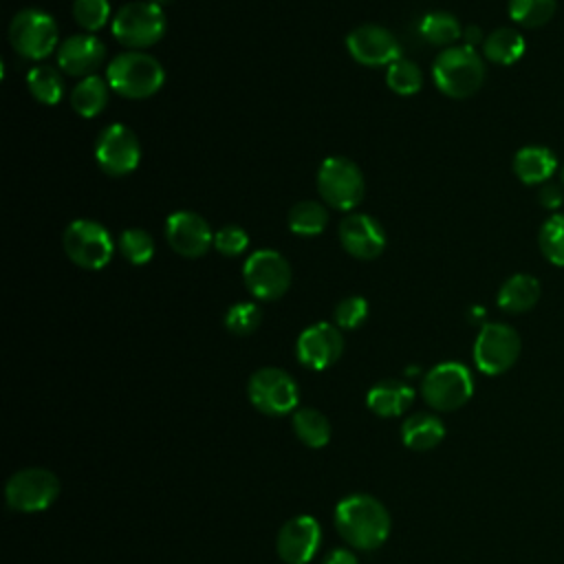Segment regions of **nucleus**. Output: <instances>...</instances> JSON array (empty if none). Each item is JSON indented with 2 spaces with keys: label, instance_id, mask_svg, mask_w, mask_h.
<instances>
[{
  "label": "nucleus",
  "instance_id": "nucleus-1",
  "mask_svg": "<svg viewBox=\"0 0 564 564\" xmlns=\"http://www.w3.org/2000/svg\"><path fill=\"white\" fill-rule=\"evenodd\" d=\"M335 529L348 546L372 551L388 540L392 520L379 498L370 494H348L335 505Z\"/></svg>",
  "mask_w": 564,
  "mask_h": 564
},
{
  "label": "nucleus",
  "instance_id": "nucleus-2",
  "mask_svg": "<svg viewBox=\"0 0 564 564\" xmlns=\"http://www.w3.org/2000/svg\"><path fill=\"white\" fill-rule=\"evenodd\" d=\"M432 77L443 95L452 99H467L478 93L485 82V62L476 48L465 44L447 46L436 55Z\"/></svg>",
  "mask_w": 564,
  "mask_h": 564
},
{
  "label": "nucleus",
  "instance_id": "nucleus-3",
  "mask_svg": "<svg viewBox=\"0 0 564 564\" xmlns=\"http://www.w3.org/2000/svg\"><path fill=\"white\" fill-rule=\"evenodd\" d=\"M106 82L126 99H148L163 86L165 70L150 53L126 51L108 64Z\"/></svg>",
  "mask_w": 564,
  "mask_h": 564
},
{
  "label": "nucleus",
  "instance_id": "nucleus-4",
  "mask_svg": "<svg viewBox=\"0 0 564 564\" xmlns=\"http://www.w3.org/2000/svg\"><path fill=\"white\" fill-rule=\"evenodd\" d=\"M110 29L117 42L130 51H143L165 35L167 20L159 4L150 0H134L115 13Z\"/></svg>",
  "mask_w": 564,
  "mask_h": 564
},
{
  "label": "nucleus",
  "instance_id": "nucleus-5",
  "mask_svg": "<svg viewBox=\"0 0 564 564\" xmlns=\"http://www.w3.org/2000/svg\"><path fill=\"white\" fill-rule=\"evenodd\" d=\"M317 192L328 207L350 212L364 200L366 181L355 161L346 156H328L317 170Z\"/></svg>",
  "mask_w": 564,
  "mask_h": 564
},
{
  "label": "nucleus",
  "instance_id": "nucleus-6",
  "mask_svg": "<svg viewBox=\"0 0 564 564\" xmlns=\"http://www.w3.org/2000/svg\"><path fill=\"white\" fill-rule=\"evenodd\" d=\"M421 394L432 410L454 412L471 399L474 377L467 366L458 361H443L423 375Z\"/></svg>",
  "mask_w": 564,
  "mask_h": 564
},
{
  "label": "nucleus",
  "instance_id": "nucleus-7",
  "mask_svg": "<svg viewBox=\"0 0 564 564\" xmlns=\"http://www.w3.org/2000/svg\"><path fill=\"white\" fill-rule=\"evenodd\" d=\"M247 397L251 405L267 416L293 414L300 405V386L282 368H258L247 381Z\"/></svg>",
  "mask_w": 564,
  "mask_h": 564
},
{
  "label": "nucleus",
  "instance_id": "nucleus-8",
  "mask_svg": "<svg viewBox=\"0 0 564 564\" xmlns=\"http://www.w3.org/2000/svg\"><path fill=\"white\" fill-rule=\"evenodd\" d=\"M59 478L46 467H24L9 476L4 485L7 505L20 513L48 509L59 496Z\"/></svg>",
  "mask_w": 564,
  "mask_h": 564
},
{
  "label": "nucleus",
  "instance_id": "nucleus-9",
  "mask_svg": "<svg viewBox=\"0 0 564 564\" xmlns=\"http://www.w3.org/2000/svg\"><path fill=\"white\" fill-rule=\"evenodd\" d=\"M64 251L70 262H75L82 269H104L115 253V242L110 238V231L88 218H77L73 220L62 236Z\"/></svg>",
  "mask_w": 564,
  "mask_h": 564
},
{
  "label": "nucleus",
  "instance_id": "nucleus-10",
  "mask_svg": "<svg viewBox=\"0 0 564 564\" xmlns=\"http://www.w3.org/2000/svg\"><path fill=\"white\" fill-rule=\"evenodd\" d=\"M522 341L513 326L502 322L482 324L474 341V364L482 375L507 372L520 357Z\"/></svg>",
  "mask_w": 564,
  "mask_h": 564
},
{
  "label": "nucleus",
  "instance_id": "nucleus-11",
  "mask_svg": "<svg viewBox=\"0 0 564 564\" xmlns=\"http://www.w3.org/2000/svg\"><path fill=\"white\" fill-rule=\"evenodd\" d=\"M9 42L18 55L35 62L44 59L59 46L57 24L40 9H22L11 18Z\"/></svg>",
  "mask_w": 564,
  "mask_h": 564
},
{
  "label": "nucleus",
  "instance_id": "nucleus-12",
  "mask_svg": "<svg viewBox=\"0 0 564 564\" xmlns=\"http://www.w3.org/2000/svg\"><path fill=\"white\" fill-rule=\"evenodd\" d=\"M242 280L256 300L273 302L291 286V264L275 249H258L245 260Z\"/></svg>",
  "mask_w": 564,
  "mask_h": 564
},
{
  "label": "nucleus",
  "instance_id": "nucleus-13",
  "mask_svg": "<svg viewBox=\"0 0 564 564\" xmlns=\"http://www.w3.org/2000/svg\"><path fill=\"white\" fill-rule=\"evenodd\" d=\"M95 161L108 176H128L141 161L139 137L123 123L106 126L95 141Z\"/></svg>",
  "mask_w": 564,
  "mask_h": 564
},
{
  "label": "nucleus",
  "instance_id": "nucleus-14",
  "mask_svg": "<svg viewBox=\"0 0 564 564\" xmlns=\"http://www.w3.org/2000/svg\"><path fill=\"white\" fill-rule=\"evenodd\" d=\"M348 55L361 66H390L401 57V44L388 29L379 24H361L346 35Z\"/></svg>",
  "mask_w": 564,
  "mask_h": 564
},
{
  "label": "nucleus",
  "instance_id": "nucleus-15",
  "mask_svg": "<svg viewBox=\"0 0 564 564\" xmlns=\"http://www.w3.org/2000/svg\"><path fill=\"white\" fill-rule=\"evenodd\" d=\"M344 352L341 328L328 322L306 326L295 341V357L308 370H326Z\"/></svg>",
  "mask_w": 564,
  "mask_h": 564
},
{
  "label": "nucleus",
  "instance_id": "nucleus-16",
  "mask_svg": "<svg viewBox=\"0 0 564 564\" xmlns=\"http://www.w3.org/2000/svg\"><path fill=\"white\" fill-rule=\"evenodd\" d=\"M322 544V527L308 516L300 513L286 520L275 538L278 557L284 564H308Z\"/></svg>",
  "mask_w": 564,
  "mask_h": 564
},
{
  "label": "nucleus",
  "instance_id": "nucleus-17",
  "mask_svg": "<svg viewBox=\"0 0 564 564\" xmlns=\"http://www.w3.org/2000/svg\"><path fill=\"white\" fill-rule=\"evenodd\" d=\"M165 240L183 258H200L214 245V234L207 220L189 209H181L165 220Z\"/></svg>",
  "mask_w": 564,
  "mask_h": 564
},
{
  "label": "nucleus",
  "instance_id": "nucleus-18",
  "mask_svg": "<svg viewBox=\"0 0 564 564\" xmlns=\"http://www.w3.org/2000/svg\"><path fill=\"white\" fill-rule=\"evenodd\" d=\"M339 242L346 253L357 260H375L386 247L381 223L368 214H348L339 223Z\"/></svg>",
  "mask_w": 564,
  "mask_h": 564
},
{
  "label": "nucleus",
  "instance_id": "nucleus-19",
  "mask_svg": "<svg viewBox=\"0 0 564 564\" xmlns=\"http://www.w3.org/2000/svg\"><path fill=\"white\" fill-rule=\"evenodd\" d=\"M106 59V46L95 33H77L66 37L57 46V66L73 77H90L101 68Z\"/></svg>",
  "mask_w": 564,
  "mask_h": 564
},
{
  "label": "nucleus",
  "instance_id": "nucleus-20",
  "mask_svg": "<svg viewBox=\"0 0 564 564\" xmlns=\"http://www.w3.org/2000/svg\"><path fill=\"white\" fill-rule=\"evenodd\" d=\"M414 401V388L399 379H383L366 394V405L381 419L401 416Z\"/></svg>",
  "mask_w": 564,
  "mask_h": 564
},
{
  "label": "nucleus",
  "instance_id": "nucleus-21",
  "mask_svg": "<svg viewBox=\"0 0 564 564\" xmlns=\"http://www.w3.org/2000/svg\"><path fill=\"white\" fill-rule=\"evenodd\" d=\"M401 443L414 452L434 449L445 438V425L441 416L432 412H414L403 419L401 427Z\"/></svg>",
  "mask_w": 564,
  "mask_h": 564
},
{
  "label": "nucleus",
  "instance_id": "nucleus-22",
  "mask_svg": "<svg viewBox=\"0 0 564 564\" xmlns=\"http://www.w3.org/2000/svg\"><path fill=\"white\" fill-rule=\"evenodd\" d=\"M557 167V159L544 145H524L513 156V174L527 185L549 183Z\"/></svg>",
  "mask_w": 564,
  "mask_h": 564
},
{
  "label": "nucleus",
  "instance_id": "nucleus-23",
  "mask_svg": "<svg viewBox=\"0 0 564 564\" xmlns=\"http://www.w3.org/2000/svg\"><path fill=\"white\" fill-rule=\"evenodd\" d=\"M540 300V282L529 273H513L507 278L498 291V306L505 313L531 311Z\"/></svg>",
  "mask_w": 564,
  "mask_h": 564
},
{
  "label": "nucleus",
  "instance_id": "nucleus-24",
  "mask_svg": "<svg viewBox=\"0 0 564 564\" xmlns=\"http://www.w3.org/2000/svg\"><path fill=\"white\" fill-rule=\"evenodd\" d=\"M110 84L97 75L84 77L79 79L73 90H70V108L84 117V119H93L97 117L106 106H108V97H110Z\"/></svg>",
  "mask_w": 564,
  "mask_h": 564
},
{
  "label": "nucleus",
  "instance_id": "nucleus-25",
  "mask_svg": "<svg viewBox=\"0 0 564 564\" xmlns=\"http://www.w3.org/2000/svg\"><path fill=\"white\" fill-rule=\"evenodd\" d=\"M482 53L494 64L511 66L524 55V37L513 26H498L485 37Z\"/></svg>",
  "mask_w": 564,
  "mask_h": 564
},
{
  "label": "nucleus",
  "instance_id": "nucleus-26",
  "mask_svg": "<svg viewBox=\"0 0 564 564\" xmlns=\"http://www.w3.org/2000/svg\"><path fill=\"white\" fill-rule=\"evenodd\" d=\"M291 425H293V432L300 438V443H304L306 447H313V449L328 445V441L333 436L330 421L326 419L324 412H319L315 408H297L293 412Z\"/></svg>",
  "mask_w": 564,
  "mask_h": 564
},
{
  "label": "nucleus",
  "instance_id": "nucleus-27",
  "mask_svg": "<svg viewBox=\"0 0 564 564\" xmlns=\"http://www.w3.org/2000/svg\"><path fill=\"white\" fill-rule=\"evenodd\" d=\"M26 88L35 101L55 106L64 97L62 73L51 64H37L26 73Z\"/></svg>",
  "mask_w": 564,
  "mask_h": 564
},
{
  "label": "nucleus",
  "instance_id": "nucleus-28",
  "mask_svg": "<svg viewBox=\"0 0 564 564\" xmlns=\"http://www.w3.org/2000/svg\"><path fill=\"white\" fill-rule=\"evenodd\" d=\"M419 33L427 44L447 48L463 35V26L456 15H452L447 11H432L421 18Z\"/></svg>",
  "mask_w": 564,
  "mask_h": 564
},
{
  "label": "nucleus",
  "instance_id": "nucleus-29",
  "mask_svg": "<svg viewBox=\"0 0 564 564\" xmlns=\"http://www.w3.org/2000/svg\"><path fill=\"white\" fill-rule=\"evenodd\" d=\"M286 223L297 236H319L328 225V209L317 200H300L289 209Z\"/></svg>",
  "mask_w": 564,
  "mask_h": 564
},
{
  "label": "nucleus",
  "instance_id": "nucleus-30",
  "mask_svg": "<svg viewBox=\"0 0 564 564\" xmlns=\"http://www.w3.org/2000/svg\"><path fill=\"white\" fill-rule=\"evenodd\" d=\"M386 84L392 93L401 97L416 95L423 88V70L412 59L399 57L386 68Z\"/></svg>",
  "mask_w": 564,
  "mask_h": 564
},
{
  "label": "nucleus",
  "instance_id": "nucleus-31",
  "mask_svg": "<svg viewBox=\"0 0 564 564\" xmlns=\"http://www.w3.org/2000/svg\"><path fill=\"white\" fill-rule=\"evenodd\" d=\"M117 247L130 264H148L154 258V238L141 227H128L121 231Z\"/></svg>",
  "mask_w": 564,
  "mask_h": 564
},
{
  "label": "nucleus",
  "instance_id": "nucleus-32",
  "mask_svg": "<svg viewBox=\"0 0 564 564\" xmlns=\"http://www.w3.org/2000/svg\"><path fill=\"white\" fill-rule=\"evenodd\" d=\"M555 0H509V15L520 26H544L555 15Z\"/></svg>",
  "mask_w": 564,
  "mask_h": 564
},
{
  "label": "nucleus",
  "instance_id": "nucleus-33",
  "mask_svg": "<svg viewBox=\"0 0 564 564\" xmlns=\"http://www.w3.org/2000/svg\"><path fill=\"white\" fill-rule=\"evenodd\" d=\"M538 242L549 262L564 267V214H555L542 225Z\"/></svg>",
  "mask_w": 564,
  "mask_h": 564
},
{
  "label": "nucleus",
  "instance_id": "nucleus-34",
  "mask_svg": "<svg viewBox=\"0 0 564 564\" xmlns=\"http://www.w3.org/2000/svg\"><path fill=\"white\" fill-rule=\"evenodd\" d=\"M262 322V311L256 302H236L225 313V328L238 337L251 335Z\"/></svg>",
  "mask_w": 564,
  "mask_h": 564
},
{
  "label": "nucleus",
  "instance_id": "nucleus-35",
  "mask_svg": "<svg viewBox=\"0 0 564 564\" xmlns=\"http://www.w3.org/2000/svg\"><path fill=\"white\" fill-rule=\"evenodd\" d=\"M73 18L86 33H95L108 24L110 2L108 0H73Z\"/></svg>",
  "mask_w": 564,
  "mask_h": 564
},
{
  "label": "nucleus",
  "instance_id": "nucleus-36",
  "mask_svg": "<svg viewBox=\"0 0 564 564\" xmlns=\"http://www.w3.org/2000/svg\"><path fill=\"white\" fill-rule=\"evenodd\" d=\"M368 317V302L361 295H348L344 297L335 311H333V319L337 328L344 330H352L359 328Z\"/></svg>",
  "mask_w": 564,
  "mask_h": 564
},
{
  "label": "nucleus",
  "instance_id": "nucleus-37",
  "mask_svg": "<svg viewBox=\"0 0 564 564\" xmlns=\"http://www.w3.org/2000/svg\"><path fill=\"white\" fill-rule=\"evenodd\" d=\"M249 247V234L240 225H223L214 231V249L227 258L245 253Z\"/></svg>",
  "mask_w": 564,
  "mask_h": 564
},
{
  "label": "nucleus",
  "instance_id": "nucleus-38",
  "mask_svg": "<svg viewBox=\"0 0 564 564\" xmlns=\"http://www.w3.org/2000/svg\"><path fill=\"white\" fill-rule=\"evenodd\" d=\"M538 198H540V203H542L544 207L555 209V207L562 205L564 192H562V187L555 185V183H544V185L540 187V192H538Z\"/></svg>",
  "mask_w": 564,
  "mask_h": 564
},
{
  "label": "nucleus",
  "instance_id": "nucleus-39",
  "mask_svg": "<svg viewBox=\"0 0 564 564\" xmlns=\"http://www.w3.org/2000/svg\"><path fill=\"white\" fill-rule=\"evenodd\" d=\"M322 564H359V562H357V555L352 553V549L337 546V549H333V551L326 553V557H324Z\"/></svg>",
  "mask_w": 564,
  "mask_h": 564
},
{
  "label": "nucleus",
  "instance_id": "nucleus-40",
  "mask_svg": "<svg viewBox=\"0 0 564 564\" xmlns=\"http://www.w3.org/2000/svg\"><path fill=\"white\" fill-rule=\"evenodd\" d=\"M460 37H463V44H465V46H469V48H476L478 44H482V42H485V35H482V31H480L476 24L465 26Z\"/></svg>",
  "mask_w": 564,
  "mask_h": 564
},
{
  "label": "nucleus",
  "instance_id": "nucleus-41",
  "mask_svg": "<svg viewBox=\"0 0 564 564\" xmlns=\"http://www.w3.org/2000/svg\"><path fill=\"white\" fill-rule=\"evenodd\" d=\"M150 2H154V4L163 7V4H170V2H174V0H150Z\"/></svg>",
  "mask_w": 564,
  "mask_h": 564
},
{
  "label": "nucleus",
  "instance_id": "nucleus-42",
  "mask_svg": "<svg viewBox=\"0 0 564 564\" xmlns=\"http://www.w3.org/2000/svg\"><path fill=\"white\" fill-rule=\"evenodd\" d=\"M562 185H564V167H562Z\"/></svg>",
  "mask_w": 564,
  "mask_h": 564
}]
</instances>
